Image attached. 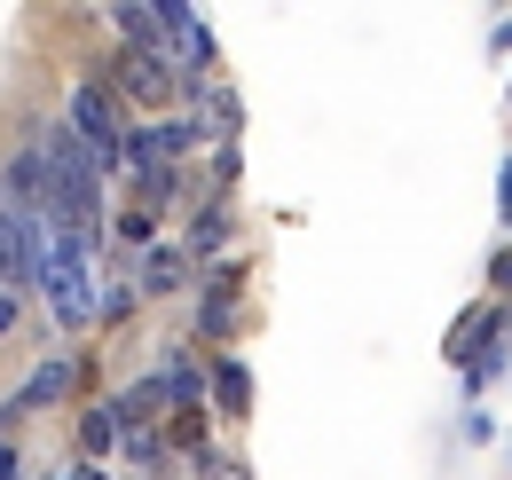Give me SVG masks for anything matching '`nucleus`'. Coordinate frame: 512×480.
Instances as JSON below:
<instances>
[{
	"label": "nucleus",
	"mask_w": 512,
	"mask_h": 480,
	"mask_svg": "<svg viewBox=\"0 0 512 480\" xmlns=\"http://www.w3.org/2000/svg\"><path fill=\"white\" fill-rule=\"evenodd\" d=\"M221 237H229V213H205L197 221V252H221Z\"/></svg>",
	"instance_id": "obj_9"
},
{
	"label": "nucleus",
	"mask_w": 512,
	"mask_h": 480,
	"mask_svg": "<svg viewBox=\"0 0 512 480\" xmlns=\"http://www.w3.org/2000/svg\"><path fill=\"white\" fill-rule=\"evenodd\" d=\"M127 87L142 95V103H166V87H174V71H166L158 56H150V48H134V56H127Z\"/></svg>",
	"instance_id": "obj_4"
},
{
	"label": "nucleus",
	"mask_w": 512,
	"mask_h": 480,
	"mask_svg": "<svg viewBox=\"0 0 512 480\" xmlns=\"http://www.w3.org/2000/svg\"><path fill=\"white\" fill-rule=\"evenodd\" d=\"M111 441H119V410H87V418H79V449H87V457H103Z\"/></svg>",
	"instance_id": "obj_5"
},
{
	"label": "nucleus",
	"mask_w": 512,
	"mask_h": 480,
	"mask_svg": "<svg viewBox=\"0 0 512 480\" xmlns=\"http://www.w3.org/2000/svg\"><path fill=\"white\" fill-rule=\"evenodd\" d=\"M8 331H16V292L0 284V339H8Z\"/></svg>",
	"instance_id": "obj_10"
},
{
	"label": "nucleus",
	"mask_w": 512,
	"mask_h": 480,
	"mask_svg": "<svg viewBox=\"0 0 512 480\" xmlns=\"http://www.w3.org/2000/svg\"><path fill=\"white\" fill-rule=\"evenodd\" d=\"M40 252H48V221L40 213H8L0 205V284H40Z\"/></svg>",
	"instance_id": "obj_2"
},
{
	"label": "nucleus",
	"mask_w": 512,
	"mask_h": 480,
	"mask_svg": "<svg viewBox=\"0 0 512 480\" xmlns=\"http://www.w3.org/2000/svg\"><path fill=\"white\" fill-rule=\"evenodd\" d=\"M71 126L111 158V95H103V87H79V95H71Z\"/></svg>",
	"instance_id": "obj_3"
},
{
	"label": "nucleus",
	"mask_w": 512,
	"mask_h": 480,
	"mask_svg": "<svg viewBox=\"0 0 512 480\" xmlns=\"http://www.w3.org/2000/svg\"><path fill=\"white\" fill-rule=\"evenodd\" d=\"M87 252H95L87 237H71V229H56V221H48V252H40V292H48V307H56V323H87V315H95Z\"/></svg>",
	"instance_id": "obj_1"
},
{
	"label": "nucleus",
	"mask_w": 512,
	"mask_h": 480,
	"mask_svg": "<svg viewBox=\"0 0 512 480\" xmlns=\"http://www.w3.org/2000/svg\"><path fill=\"white\" fill-rule=\"evenodd\" d=\"M71 480H103V473H71Z\"/></svg>",
	"instance_id": "obj_12"
},
{
	"label": "nucleus",
	"mask_w": 512,
	"mask_h": 480,
	"mask_svg": "<svg viewBox=\"0 0 512 480\" xmlns=\"http://www.w3.org/2000/svg\"><path fill=\"white\" fill-rule=\"evenodd\" d=\"M142 284H150V292L182 284V252H150V260H142Z\"/></svg>",
	"instance_id": "obj_8"
},
{
	"label": "nucleus",
	"mask_w": 512,
	"mask_h": 480,
	"mask_svg": "<svg viewBox=\"0 0 512 480\" xmlns=\"http://www.w3.org/2000/svg\"><path fill=\"white\" fill-rule=\"evenodd\" d=\"M213 394H221L229 410H245V402H253V386H245V362H221V370H213Z\"/></svg>",
	"instance_id": "obj_7"
},
{
	"label": "nucleus",
	"mask_w": 512,
	"mask_h": 480,
	"mask_svg": "<svg viewBox=\"0 0 512 480\" xmlns=\"http://www.w3.org/2000/svg\"><path fill=\"white\" fill-rule=\"evenodd\" d=\"M0 480H16V457H8V449H0Z\"/></svg>",
	"instance_id": "obj_11"
},
{
	"label": "nucleus",
	"mask_w": 512,
	"mask_h": 480,
	"mask_svg": "<svg viewBox=\"0 0 512 480\" xmlns=\"http://www.w3.org/2000/svg\"><path fill=\"white\" fill-rule=\"evenodd\" d=\"M71 370H79V362H48V370H40L32 386H24V410H40V402H56V394L71 386Z\"/></svg>",
	"instance_id": "obj_6"
}]
</instances>
